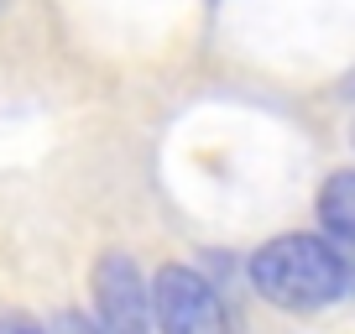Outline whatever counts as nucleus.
I'll return each mask as SVG.
<instances>
[{
  "mask_svg": "<svg viewBox=\"0 0 355 334\" xmlns=\"http://www.w3.org/2000/svg\"><path fill=\"white\" fill-rule=\"evenodd\" d=\"M251 282L277 308H329L350 292V261L319 235H277L251 256Z\"/></svg>",
  "mask_w": 355,
  "mask_h": 334,
  "instance_id": "nucleus-1",
  "label": "nucleus"
},
{
  "mask_svg": "<svg viewBox=\"0 0 355 334\" xmlns=\"http://www.w3.org/2000/svg\"><path fill=\"white\" fill-rule=\"evenodd\" d=\"M0 334H42L26 313H0Z\"/></svg>",
  "mask_w": 355,
  "mask_h": 334,
  "instance_id": "nucleus-6",
  "label": "nucleus"
},
{
  "mask_svg": "<svg viewBox=\"0 0 355 334\" xmlns=\"http://www.w3.org/2000/svg\"><path fill=\"white\" fill-rule=\"evenodd\" d=\"M47 334H105V329H100L94 319H84V313H58Z\"/></svg>",
  "mask_w": 355,
  "mask_h": 334,
  "instance_id": "nucleus-5",
  "label": "nucleus"
},
{
  "mask_svg": "<svg viewBox=\"0 0 355 334\" xmlns=\"http://www.w3.org/2000/svg\"><path fill=\"white\" fill-rule=\"evenodd\" d=\"M152 308L162 334H230L225 298L193 267H162L152 282Z\"/></svg>",
  "mask_w": 355,
  "mask_h": 334,
  "instance_id": "nucleus-2",
  "label": "nucleus"
},
{
  "mask_svg": "<svg viewBox=\"0 0 355 334\" xmlns=\"http://www.w3.org/2000/svg\"><path fill=\"white\" fill-rule=\"evenodd\" d=\"M94 308L105 334H152V292L131 256H100L94 267Z\"/></svg>",
  "mask_w": 355,
  "mask_h": 334,
  "instance_id": "nucleus-3",
  "label": "nucleus"
},
{
  "mask_svg": "<svg viewBox=\"0 0 355 334\" xmlns=\"http://www.w3.org/2000/svg\"><path fill=\"white\" fill-rule=\"evenodd\" d=\"M319 220L334 240L355 245V173H334L319 193Z\"/></svg>",
  "mask_w": 355,
  "mask_h": 334,
  "instance_id": "nucleus-4",
  "label": "nucleus"
}]
</instances>
